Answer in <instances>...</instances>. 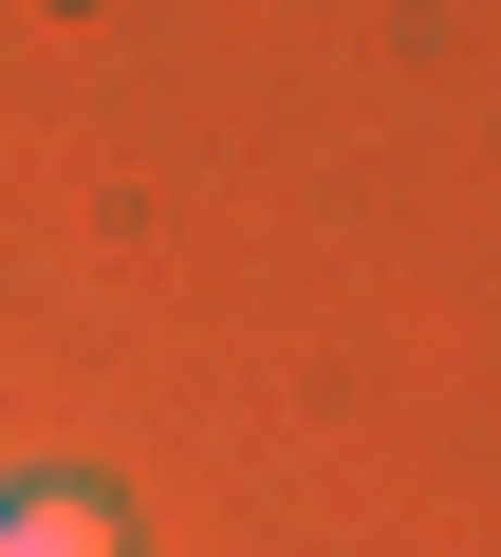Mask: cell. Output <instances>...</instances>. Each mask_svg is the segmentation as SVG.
I'll return each mask as SVG.
<instances>
[{
  "mask_svg": "<svg viewBox=\"0 0 501 557\" xmlns=\"http://www.w3.org/2000/svg\"><path fill=\"white\" fill-rule=\"evenodd\" d=\"M0 557H112V502H0Z\"/></svg>",
  "mask_w": 501,
  "mask_h": 557,
  "instance_id": "6da1fadb",
  "label": "cell"
}]
</instances>
